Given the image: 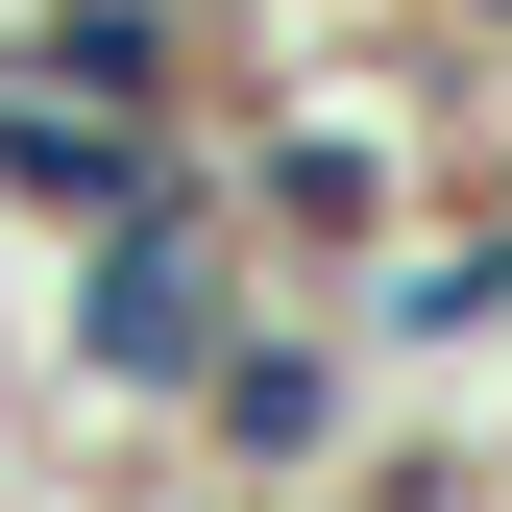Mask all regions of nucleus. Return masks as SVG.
Segmentation results:
<instances>
[{"label": "nucleus", "mask_w": 512, "mask_h": 512, "mask_svg": "<svg viewBox=\"0 0 512 512\" xmlns=\"http://www.w3.org/2000/svg\"><path fill=\"white\" fill-rule=\"evenodd\" d=\"M0 74L98 122H220V0H0Z\"/></svg>", "instance_id": "7ed1b4c3"}, {"label": "nucleus", "mask_w": 512, "mask_h": 512, "mask_svg": "<svg viewBox=\"0 0 512 512\" xmlns=\"http://www.w3.org/2000/svg\"><path fill=\"white\" fill-rule=\"evenodd\" d=\"M171 512H293V488H171Z\"/></svg>", "instance_id": "20e7f679"}, {"label": "nucleus", "mask_w": 512, "mask_h": 512, "mask_svg": "<svg viewBox=\"0 0 512 512\" xmlns=\"http://www.w3.org/2000/svg\"><path fill=\"white\" fill-rule=\"evenodd\" d=\"M366 439H391V391H366V342H342L317 293H269L196 391H171V464H196V488H293V512H342Z\"/></svg>", "instance_id": "f03ea898"}, {"label": "nucleus", "mask_w": 512, "mask_h": 512, "mask_svg": "<svg viewBox=\"0 0 512 512\" xmlns=\"http://www.w3.org/2000/svg\"><path fill=\"white\" fill-rule=\"evenodd\" d=\"M49 269H74V293H49V391H74V415H147V439H171V391H196V366L244 342V317L293 293L269 244L220 220V171H171V196H122L98 244H49Z\"/></svg>", "instance_id": "f257e3e1"}]
</instances>
